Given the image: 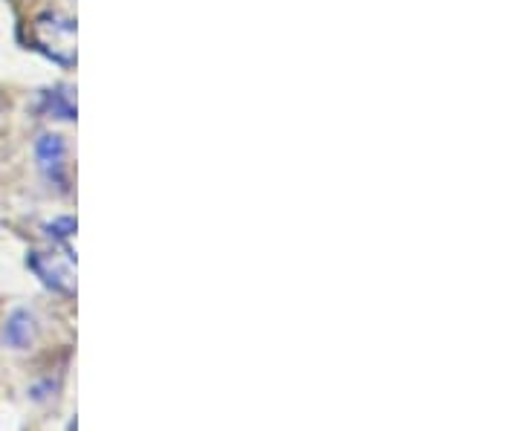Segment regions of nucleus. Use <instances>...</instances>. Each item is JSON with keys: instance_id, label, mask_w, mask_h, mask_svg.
Instances as JSON below:
<instances>
[{"instance_id": "obj_1", "label": "nucleus", "mask_w": 521, "mask_h": 431, "mask_svg": "<svg viewBox=\"0 0 521 431\" xmlns=\"http://www.w3.org/2000/svg\"><path fill=\"white\" fill-rule=\"evenodd\" d=\"M29 41L35 44L38 53L53 58L61 67L76 64V24L64 15H41L32 24Z\"/></svg>"}, {"instance_id": "obj_2", "label": "nucleus", "mask_w": 521, "mask_h": 431, "mask_svg": "<svg viewBox=\"0 0 521 431\" xmlns=\"http://www.w3.org/2000/svg\"><path fill=\"white\" fill-rule=\"evenodd\" d=\"M29 270L41 278L44 287H50L61 296L76 293V270H73V255L70 252H29Z\"/></svg>"}, {"instance_id": "obj_3", "label": "nucleus", "mask_w": 521, "mask_h": 431, "mask_svg": "<svg viewBox=\"0 0 521 431\" xmlns=\"http://www.w3.org/2000/svg\"><path fill=\"white\" fill-rule=\"evenodd\" d=\"M35 151H38V165H41L44 177L64 189L67 180H64V142H61V136L44 134L38 139Z\"/></svg>"}, {"instance_id": "obj_4", "label": "nucleus", "mask_w": 521, "mask_h": 431, "mask_svg": "<svg viewBox=\"0 0 521 431\" xmlns=\"http://www.w3.org/2000/svg\"><path fill=\"white\" fill-rule=\"evenodd\" d=\"M41 110H44L47 116H53V119H64V122L76 119V102H73L70 87L47 90V93L41 96Z\"/></svg>"}, {"instance_id": "obj_5", "label": "nucleus", "mask_w": 521, "mask_h": 431, "mask_svg": "<svg viewBox=\"0 0 521 431\" xmlns=\"http://www.w3.org/2000/svg\"><path fill=\"white\" fill-rule=\"evenodd\" d=\"M3 339H6V345H12L18 351L29 348V342L35 339V322H32V316L24 313V310L12 313L9 322H6V330H3Z\"/></svg>"}, {"instance_id": "obj_6", "label": "nucleus", "mask_w": 521, "mask_h": 431, "mask_svg": "<svg viewBox=\"0 0 521 431\" xmlns=\"http://www.w3.org/2000/svg\"><path fill=\"white\" fill-rule=\"evenodd\" d=\"M73 232H76V220L73 217H61V220H55V223L47 226V235L55 238V241H67Z\"/></svg>"}]
</instances>
